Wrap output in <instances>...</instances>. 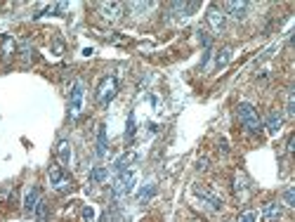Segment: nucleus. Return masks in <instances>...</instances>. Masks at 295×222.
Wrapping results in <instances>:
<instances>
[{"mask_svg":"<svg viewBox=\"0 0 295 222\" xmlns=\"http://www.w3.org/2000/svg\"><path fill=\"white\" fill-rule=\"evenodd\" d=\"M132 135H135V114L128 116V130H125V137L132 139Z\"/></svg>","mask_w":295,"mask_h":222,"instance_id":"nucleus-25","label":"nucleus"},{"mask_svg":"<svg viewBox=\"0 0 295 222\" xmlns=\"http://www.w3.org/2000/svg\"><path fill=\"white\" fill-rule=\"evenodd\" d=\"M236 222H257V213H255V210H243Z\"/></svg>","mask_w":295,"mask_h":222,"instance_id":"nucleus-23","label":"nucleus"},{"mask_svg":"<svg viewBox=\"0 0 295 222\" xmlns=\"http://www.w3.org/2000/svg\"><path fill=\"white\" fill-rule=\"evenodd\" d=\"M40 199H43V196H40V187H31L29 194H26V199H24V210H26V213H33Z\"/></svg>","mask_w":295,"mask_h":222,"instance_id":"nucleus-12","label":"nucleus"},{"mask_svg":"<svg viewBox=\"0 0 295 222\" xmlns=\"http://www.w3.org/2000/svg\"><path fill=\"white\" fill-rule=\"evenodd\" d=\"M281 213H283V208H281V203H264L262 208V215H264V220L267 222H274V220H279Z\"/></svg>","mask_w":295,"mask_h":222,"instance_id":"nucleus-14","label":"nucleus"},{"mask_svg":"<svg viewBox=\"0 0 295 222\" xmlns=\"http://www.w3.org/2000/svg\"><path fill=\"white\" fill-rule=\"evenodd\" d=\"M170 17H177V19H184L186 15V3H170Z\"/></svg>","mask_w":295,"mask_h":222,"instance_id":"nucleus-19","label":"nucleus"},{"mask_svg":"<svg viewBox=\"0 0 295 222\" xmlns=\"http://www.w3.org/2000/svg\"><path fill=\"white\" fill-rule=\"evenodd\" d=\"M248 3H236V0H234V3H225V5H222V12H225L227 17H234V19H243V17H246V12H248Z\"/></svg>","mask_w":295,"mask_h":222,"instance_id":"nucleus-8","label":"nucleus"},{"mask_svg":"<svg viewBox=\"0 0 295 222\" xmlns=\"http://www.w3.org/2000/svg\"><path fill=\"white\" fill-rule=\"evenodd\" d=\"M135 170H125L121 175L116 177V182H114V199H123L125 194L132 192V187H135Z\"/></svg>","mask_w":295,"mask_h":222,"instance_id":"nucleus-5","label":"nucleus"},{"mask_svg":"<svg viewBox=\"0 0 295 222\" xmlns=\"http://www.w3.org/2000/svg\"><path fill=\"white\" fill-rule=\"evenodd\" d=\"M107 177H109V170L104 168V166H94V168H92V173H90V180H92L94 184L107 182Z\"/></svg>","mask_w":295,"mask_h":222,"instance_id":"nucleus-18","label":"nucleus"},{"mask_svg":"<svg viewBox=\"0 0 295 222\" xmlns=\"http://www.w3.org/2000/svg\"><path fill=\"white\" fill-rule=\"evenodd\" d=\"M286 116H295V92L288 90V100H286Z\"/></svg>","mask_w":295,"mask_h":222,"instance_id":"nucleus-22","label":"nucleus"},{"mask_svg":"<svg viewBox=\"0 0 295 222\" xmlns=\"http://www.w3.org/2000/svg\"><path fill=\"white\" fill-rule=\"evenodd\" d=\"M55 154H57V161H59V166H69V163H71V144L66 142V139H62V142L57 144Z\"/></svg>","mask_w":295,"mask_h":222,"instance_id":"nucleus-13","label":"nucleus"},{"mask_svg":"<svg viewBox=\"0 0 295 222\" xmlns=\"http://www.w3.org/2000/svg\"><path fill=\"white\" fill-rule=\"evenodd\" d=\"M107 128L102 125L100 128V135H97V159H104L107 156Z\"/></svg>","mask_w":295,"mask_h":222,"instance_id":"nucleus-16","label":"nucleus"},{"mask_svg":"<svg viewBox=\"0 0 295 222\" xmlns=\"http://www.w3.org/2000/svg\"><path fill=\"white\" fill-rule=\"evenodd\" d=\"M154 192H156V187H154V184H147V187H144V189H142V192L137 194V199H140L142 203H144V201H149L151 196H154Z\"/></svg>","mask_w":295,"mask_h":222,"instance_id":"nucleus-21","label":"nucleus"},{"mask_svg":"<svg viewBox=\"0 0 295 222\" xmlns=\"http://www.w3.org/2000/svg\"><path fill=\"white\" fill-rule=\"evenodd\" d=\"M281 125H283V114L281 111H269L267 121H264V130L269 132V135H276L281 130Z\"/></svg>","mask_w":295,"mask_h":222,"instance_id":"nucleus-9","label":"nucleus"},{"mask_svg":"<svg viewBox=\"0 0 295 222\" xmlns=\"http://www.w3.org/2000/svg\"><path fill=\"white\" fill-rule=\"evenodd\" d=\"M100 12L104 15V19H109V22H116L121 12H123V5L121 3H102L100 5Z\"/></svg>","mask_w":295,"mask_h":222,"instance_id":"nucleus-10","label":"nucleus"},{"mask_svg":"<svg viewBox=\"0 0 295 222\" xmlns=\"http://www.w3.org/2000/svg\"><path fill=\"white\" fill-rule=\"evenodd\" d=\"M135 161H137V154H135V152H125L123 156H118V159H116V163H114V170H116L118 175H121V173H125V170L130 168Z\"/></svg>","mask_w":295,"mask_h":222,"instance_id":"nucleus-11","label":"nucleus"},{"mask_svg":"<svg viewBox=\"0 0 295 222\" xmlns=\"http://www.w3.org/2000/svg\"><path fill=\"white\" fill-rule=\"evenodd\" d=\"M293 142H295V137H293V135H288V139H286V152H293Z\"/></svg>","mask_w":295,"mask_h":222,"instance_id":"nucleus-27","label":"nucleus"},{"mask_svg":"<svg viewBox=\"0 0 295 222\" xmlns=\"http://www.w3.org/2000/svg\"><path fill=\"white\" fill-rule=\"evenodd\" d=\"M208 24H210V29L215 31V33H225L227 15L222 12V8H220V5H210V8H208Z\"/></svg>","mask_w":295,"mask_h":222,"instance_id":"nucleus-6","label":"nucleus"},{"mask_svg":"<svg viewBox=\"0 0 295 222\" xmlns=\"http://www.w3.org/2000/svg\"><path fill=\"white\" fill-rule=\"evenodd\" d=\"M83 220H85V222H92V220H94V210H92L90 206L83 208Z\"/></svg>","mask_w":295,"mask_h":222,"instance_id":"nucleus-26","label":"nucleus"},{"mask_svg":"<svg viewBox=\"0 0 295 222\" xmlns=\"http://www.w3.org/2000/svg\"><path fill=\"white\" fill-rule=\"evenodd\" d=\"M33 215H36L38 220H45V217H47V201L40 199L38 206H36V210H33Z\"/></svg>","mask_w":295,"mask_h":222,"instance_id":"nucleus-20","label":"nucleus"},{"mask_svg":"<svg viewBox=\"0 0 295 222\" xmlns=\"http://www.w3.org/2000/svg\"><path fill=\"white\" fill-rule=\"evenodd\" d=\"M283 203H286V206H293L295 203V189L293 187H288L286 192H283Z\"/></svg>","mask_w":295,"mask_h":222,"instance_id":"nucleus-24","label":"nucleus"},{"mask_svg":"<svg viewBox=\"0 0 295 222\" xmlns=\"http://www.w3.org/2000/svg\"><path fill=\"white\" fill-rule=\"evenodd\" d=\"M83 102H85V85L78 81V83H73V88H71V92H69V116L71 118H78V116H80Z\"/></svg>","mask_w":295,"mask_h":222,"instance_id":"nucleus-3","label":"nucleus"},{"mask_svg":"<svg viewBox=\"0 0 295 222\" xmlns=\"http://www.w3.org/2000/svg\"><path fill=\"white\" fill-rule=\"evenodd\" d=\"M194 194H196V196H201L203 201H208L210 208H215V210H220V208H222V199H220L213 189H208L206 184H194Z\"/></svg>","mask_w":295,"mask_h":222,"instance_id":"nucleus-7","label":"nucleus"},{"mask_svg":"<svg viewBox=\"0 0 295 222\" xmlns=\"http://www.w3.org/2000/svg\"><path fill=\"white\" fill-rule=\"evenodd\" d=\"M15 52H17V40L12 36H3V57L10 59Z\"/></svg>","mask_w":295,"mask_h":222,"instance_id":"nucleus-17","label":"nucleus"},{"mask_svg":"<svg viewBox=\"0 0 295 222\" xmlns=\"http://www.w3.org/2000/svg\"><path fill=\"white\" fill-rule=\"evenodd\" d=\"M236 116H239L241 125H243L248 132H260L262 130V121H260V116H257V111H255L253 104L241 102L239 107H236Z\"/></svg>","mask_w":295,"mask_h":222,"instance_id":"nucleus-1","label":"nucleus"},{"mask_svg":"<svg viewBox=\"0 0 295 222\" xmlns=\"http://www.w3.org/2000/svg\"><path fill=\"white\" fill-rule=\"evenodd\" d=\"M206 166H208V161H206V159H201V161H199V170H206Z\"/></svg>","mask_w":295,"mask_h":222,"instance_id":"nucleus-28","label":"nucleus"},{"mask_svg":"<svg viewBox=\"0 0 295 222\" xmlns=\"http://www.w3.org/2000/svg\"><path fill=\"white\" fill-rule=\"evenodd\" d=\"M232 47H222V50H220V54L218 57H215V64H213V69L215 71H220V69H225L227 64H229V61H232Z\"/></svg>","mask_w":295,"mask_h":222,"instance_id":"nucleus-15","label":"nucleus"},{"mask_svg":"<svg viewBox=\"0 0 295 222\" xmlns=\"http://www.w3.org/2000/svg\"><path fill=\"white\" fill-rule=\"evenodd\" d=\"M116 95H118V78L116 76L102 78V83L97 85V102L104 107V104H109Z\"/></svg>","mask_w":295,"mask_h":222,"instance_id":"nucleus-2","label":"nucleus"},{"mask_svg":"<svg viewBox=\"0 0 295 222\" xmlns=\"http://www.w3.org/2000/svg\"><path fill=\"white\" fill-rule=\"evenodd\" d=\"M47 175H50V184L55 187L57 192H71V189H73V180H71L69 173H66L62 166H52Z\"/></svg>","mask_w":295,"mask_h":222,"instance_id":"nucleus-4","label":"nucleus"}]
</instances>
